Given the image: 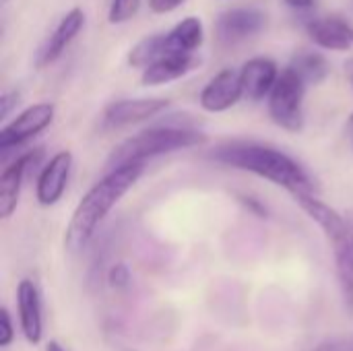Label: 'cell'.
Listing matches in <instances>:
<instances>
[{
    "instance_id": "20",
    "label": "cell",
    "mask_w": 353,
    "mask_h": 351,
    "mask_svg": "<svg viewBox=\"0 0 353 351\" xmlns=\"http://www.w3.org/2000/svg\"><path fill=\"white\" fill-rule=\"evenodd\" d=\"M141 10V0H112L108 8V23L122 25L137 17Z\"/></svg>"
},
{
    "instance_id": "2",
    "label": "cell",
    "mask_w": 353,
    "mask_h": 351,
    "mask_svg": "<svg viewBox=\"0 0 353 351\" xmlns=\"http://www.w3.org/2000/svg\"><path fill=\"white\" fill-rule=\"evenodd\" d=\"M209 157L225 168L254 174L288 190L292 197L300 192H314V182L304 166L277 147L252 141H234L219 145Z\"/></svg>"
},
{
    "instance_id": "24",
    "label": "cell",
    "mask_w": 353,
    "mask_h": 351,
    "mask_svg": "<svg viewBox=\"0 0 353 351\" xmlns=\"http://www.w3.org/2000/svg\"><path fill=\"white\" fill-rule=\"evenodd\" d=\"M19 103V93L17 91H4L0 97V120H6L10 110Z\"/></svg>"
},
{
    "instance_id": "31",
    "label": "cell",
    "mask_w": 353,
    "mask_h": 351,
    "mask_svg": "<svg viewBox=\"0 0 353 351\" xmlns=\"http://www.w3.org/2000/svg\"><path fill=\"white\" fill-rule=\"evenodd\" d=\"M345 217H347V221H350V225H352V232H353V211H347V213H345Z\"/></svg>"
},
{
    "instance_id": "21",
    "label": "cell",
    "mask_w": 353,
    "mask_h": 351,
    "mask_svg": "<svg viewBox=\"0 0 353 351\" xmlns=\"http://www.w3.org/2000/svg\"><path fill=\"white\" fill-rule=\"evenodd\" d=\"M132 273L126 263H114L108 271V285L116 292H122L130 285Z\"/></svg>"
},
{
    "instance_id": "18",
    "label": "cell",
    "mask_w": 353,
    "mask_h": 351,
    "mask_svg": "<svg viewBox=\"0 0 353 351\" xmlns=\"http://www.w3.org/2000/svg\"><path fill=\"white\" fill-rule=\"evenodd\" d=\"M290 68L296 70L300 74V79L310 87V85H321L327 81L331 66L325 54L321 52H298L292 62Z\"/></svg>"
},
{
    "instance_id": "10",
    "label": "cell",
    "mask_w": 353,
    "mask_h": 351,
    "mask_svg": "<svg viewBox=\"0 0 353 351\" xmlns=\"http://www.w3.org/2000/svg\"><path fill=\"white\" fill-rule=\"evenodd\" d=\"M244 97L240 70L223 68L213 74L199 93V106L209 114H223L240 103Z\"/></svg>"
},
{
    "instance_id": "7",
    "label": "cell",
    "mask_w": 353,
    "mask_h": 351,
    "mask_svg": "<svg viewBox=\"0 0 353 351\" xmlns=\"http://www.w3.org/2000/svg\"><path fill=\"white\" fill-rule=\"evenodd\" d=\"M267 25V14L254 6H238L223 10L215 19V35L223 46L242 43L259 35Z\"/></svg>"
},
{
    "instance_id": "19",
    "label": "cell",
    "mask_w": 353,
    "mask_h": 351,
    "mask_svg": "<svg viewBox=\"0 0 353 351\" xmlns=\"http://www.w3.org/2000/svg\"><path fill=\"white\" fill-rule=\"evenodd\" d=\"M165 54H172L168 50V43H165V33H155V35H147L143 37L141 41H137L130 52H128V64L132 68H147L151 62H155L157 58L165 56Z\"/></svg>"
},
{
    "instance_id": "8",
    "label": "cell",
    "mask_w": 353,
    "mask_h": 351,
    "mask_svg": "<svg viewBox=\"0 0 353 351\" xmlns=\"http://www.w3.org/2000/svg\"><path fill=\"white\" fill-rule=\"evenodd\" d=\"M170 108V101L163 97H137V99H116L105 106L101 120L105 128H126L151 118H157Z\"/></svg>"
},
{
    "instance_id": "12",
    "label": "cell",
    "mask_w": 353,
    "mask_h": 351,
    "mask_svg": "<svg viewBox=\"0 0 353 351\" xmlns=\"http://www.w3.org/2000/svg\"><path fill=\"white\" fill-rule=\"evenodd\" d=\"M83 27H85V10L79 8V6L70 8L58 21V25L54 27L50 37L39 48V52L35 56V66L37 68H46V66L54 64L66 52V48L77 39V35L83 31Z\"/></svg>"
},
{
    "instance_id": "5",
    "label": "cell",
    "mask_w": 353,
    "mask_h": 351,
    "mask_svg": "<svg viewBox=\"0 0 353 351\" xmlns=\"http://www.w3.org/2000/svg\"><path fill=\"white\" fill-rule=\"evenodd\" d=\"M308 85L300 79L296 70L290 66L281 70L275 87L271 89L267 97V110L271 120L288 130V132H300L304 128V97H306Z\"/></svg>"
},
{
    "instance_id": "26",
    "label": "cell",
    "mask_w": 353,
    "mask_h": 351,
    "mask_svg": "<svg viewBox=\"0 0 353 351\" xmlns=\"http://www.w3.org/2000/svg\"><path fill=\"white\" fill-rule=\"evenodd\" d=\"M312 351H352V345L345 339H327L319 343Z\"/></svg>"
},
{
    "instance_id": "30",
    "label": "cell",
    "mask_w": 353,
    "mask_h": 351,
    "mask_svg": "<svg viewBox=\"0 0 353 351\" xmlns=\"http://www.w3.org/2000/svg\"><path fill=\"white\" fill-rule=\"evenodd\" d=\"M347 132L353 137V114L347 118Z\"/></svg>"
},
{
    "instance_id": "27",
    "label": "cell",
    "mask_w": 353,
    "mask_h": 351,
    "mask_svg": "<svg viewBox=\"0 0 353 351\" xmlns=\"http://www.w3.org/2000/svg\"><path fill=\"white\" fill-rule=\"evenodd\" d=\"M285 4L294 10H310L314 6V0H285Z\"/></svg>"
},
{
    "instance_id": "3",
    "label": "cell",
    "mask_w": 353,
    "mask_h": 351,
    "mask_svg": "<svg viewBox=\"0 0 353 351\" xmlns=\"http://www.w3.org/2000/svg\"><path fill=\"white\" fill-rule=\"evenodd\" d=\"M302 211L323 230L335 261L337 283L347 314H353V232L345 215L329 207L314 192L294 194Z\"/></svg>"
},
{
    "instance_id": "6",
    "label": "cell",
    "mask_w": 353,
    "mask_h": 351,
    "mask_svg": "<svg viewBox=\"0 0 353 351\" xmlns=\"http://www.w3.org/2000/svg\"><path fill=\"white\" fill-rule=\"evenodd\" d=\"M54 116H56V106L52 101H37L21 110L10 122H6L0 128L2 157L6 159V155L12 149H19L31 139H35L37 134H41L54 122Z\"/></svg>"
},
{
    "instance_id": "22",
    "label": "cell",
    "mask_w": 353,
    "mask_h": 351,
    "mask_svg": "<svg viewBox=\"0 0 353 351\" xmlns=\"http://www.w3.org/2000/svg\"><path fill=\"white\" fill-rule=\"evenodd\" d=\"M2 321H0V327H2V335H0V348H8L14 339V327H12V317L8 312V308H2Z\"/></svg>"
},
{
    "instance_id": "1",
    "label": "cell",
    "mask_w": 353,
    "mask_h": 351,
    "mask_svg": "<svg viewBox=\"0 0 353 351\" xmlns=\"http://www.w3.org/2000/svg\"><path fill=\"white\" fill-rule=\"evenodd\" d=\"M143 172L145 163H124L112 168L81 197L64 230V248L70 254H79L81 250H85L101 221L130 192Z\"/></svg>"
},
{
    "instance_id": "28",
    "label": "cell",
    "mask_w": 353,
    "mask_h": 351,
    "mask_svg": "<svg viewBox=\"0 0 353 351\" xmlns=\"http://www.w3.org/2000/svg\"><path fill=\"white\" fill-rule=\"evenodd\" d=\"M343 68H345V77H347V81H350V85H352V89H353V56L345 60Z\"/></svg>"
},
{
    "instance_id": "13",
    "label": "cell",
    "mask_w": 353,
    "mask_h": 351,
    "mask_svg": "<svg viewBox=\"0 0 353 351\" xmlns=\"http://www.w3.org/2000/svg\"><path fill=\"white\" fill-rule=\"evenodd\" d=\"M17 310L21 333L27 343L37 345L43 337V314H41V296L33 279H21L17 285Z\"/></svg>"
},
{
    "instance_id": "14",
    "label": "cell",
    "mask_w": 353,
    "mask_h": 351,
    "mask_svg": "<svg viewBox=\"0 0 353 351\" xmlns=\"http://www.w3.org/2000/svg\"><path fill=\"white\" fill-rule=\"evenodd\" d=\"M281 70L273 58L267 56H254L246 60L240 68V81L244 89V97L248 101H263L269 97L271 89L275 87Z\"/></svg>"
},
{
    "instance_id": "4",
    "label": "cell",
    "mask_w": 353,
    "mask_h": 351,
    "mask_svg": "<svg viewBox=\"0 0 353 351\" xmlns=\"http://www.w3.org/2000/svg\"><path fill=\"white\" fill-rule=\"evenodd\" d=\"M205 141H207L205 132L190 128L186 124L168 122V124L145 128V130L124 139L122 143H118L112 149L105 166H108V170H112V168H118L124 163H145L147 159H155L159 155L199 147Z\"/></svg>"
},
{
    "instance_id": "17",
    "label": "cell",
    "mask_w": 353,
    "mask_h": 351,
    "mask_svg": "<svg viewBox=\"0 0 353 351\" xmlns=\"http://www.w3.org/2000/svg\"><path fill=\"white\" fill-rule=\"evenodd\" d=\"M165 43L172 54H196L205 43V25L199 17L188 14L178 21L170 31H165Z\"/></svg>"
},
{
    "instance_id": "15",
    "label": "cell",
    "mask_w": 353,
    "mask_h": 351,
    "mask_svg": "<svg viewBox=\"0 0 353 351\" xmlns=\"http://www.w3.org/2000/svg\"><path fill=\"white\" fill-rule=\"evenodd\" d=\"M199 64H201V58L196 54H182V52L165 54L141 70V85L159 87V85L174 83L186 77L188 72H192L194 68H199Z\"/></svg>"
},
{
    "instance_id": "29",
    "label": "cell",
    "mask_w": 353,
    "mask_h": 351,
    "mask_svg": "<svg viewBox=\"0 0 353 351\" xmlns=\"http://www.w3.org/2000/svg\"><path fill=\"white\" fill-rule=\"evenodd\" d=\"M46 351H66L58 341H50L48 345H46Z\"/></svg>"
},
{
    "instance_id": "11",
    "label": "cell",
    "mask_w": 353,
    "mask_h": 351,
    "mask_svg": "<svg viewBox=\"0 0 353 351\" xmlns=\"http://www.w3.org/2000/svg\"><path fill=\"white\" fill-rule=\"evenodd\" d=\"M39 159H41V149H31V151L17 155L2 170L0 174V217L2 219H10L12 213L17 211L23 182L29 176V172L35 166H39Z\"/></svg>"
},
{
    "instance_id": "16",
    "label": "cell",
    "mask_w": 353,
    "mask_h": 351,
    "mask_svg": "<svg viewBox=\"0 0 353 351\" xmlns=\"http://www.w3.org/2000/svg\"><path fill=\"white\" fill-rule=\"evenodd\" d=\"M306 33L314 46L329 52H347L353 48V27L341 17H319L306 23Z\"/></svg>"
},
{
    "instance_id": "23",
    "label": "cell",
    "mask_w": 353,
    "mask_h": 351,
    "mask_svg": "<svg viewBox=\"0 0 353 351\" xmlns=\"http://www.w3.org/2000/svg\"><path fill=\"white\" fill-rule=\"evenodd\" d=\"M147 2H149L151 12H155V14H170L176 8H180L186 0H147Z\"/></svg>"
},
{
    "instance_id": "9",
    "label": "cell",
    "mask_w": 353,
    "mask_h": 351,
    "mask_svg": "<svg viewBox=\"0 0 353 351\" xmlns=\"http://www.w3.org/2000/svg\"><path fill=\"white\" fill-rule=\"evenodd\" d=\"M74 157L70 151L54 153L39 170L35 180V199L41 207H54L66 192Z\"/></svg>"
},
{
    "instance_id": "25",
    "label": "cell",
    "mask_w": 353,
    "mask_h": 351,
    "mask_svg": "<svg viewBox=\"0 0 353 351\" xmlns=\"http://www.w3.org/2000/svg\"><path fill=\"white\" fill-rule=\"evenodd\" d=\"M240 201H242V205L250 211V213H254L256 217H261V219H265V217H269V211H267V207L259 201V199H254V197H246V194H242L240 197Z\"/></svg>"
}]
</instances>
